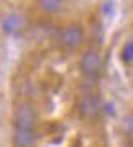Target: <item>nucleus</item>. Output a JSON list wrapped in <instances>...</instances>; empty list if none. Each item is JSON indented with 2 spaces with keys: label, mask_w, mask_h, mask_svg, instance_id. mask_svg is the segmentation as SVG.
<instances>
[{
  "label": "nucleus",
  "mask_w": 133,
  "mask_h": 147,
  "mask_svg": "<svg viewBox=\"0 0 133 147\" xmlns=\"http://www.w3.org/2000/svg\"><path fill=\"white\" fill-rule=\"evenodd\" d=\"M36 3L44 13L49 15H55L63 8V0H36Z\"/></svg>",
  "instance_id": "nucleus-7"
},
{
  "label": "nucleus",
  "mask_w": 133,
  "mask_h": 147,
  "mask_svg": "<svg viewBox=\"0 0 133 147\" xmlns=\"http://www.w3.org/2000/svg\"><path fill=\"white\" fill-rule=\"evenodd\" d=\"M120 57L125 64H132L133 62V46L130 44V41L122 47V53H120Z\"/></svg>",
  "instance_id": "nucleus-9"
},
{
  "label": "nucleus",
  "mask_w": 133,
  "mask_h": 147,
  "mask_svg": "<svg viewBox=\"0 0 133 147\" xmlns=\"http://www.w3.org/2000/svg\"><path fill=\"white\" fill-rule=\"evenodd\" d=\"M80 69H81L84 77H89V79L97 77L101 69H102V56H101V53L96 51V49H88L81 56Z\"/></svg>",
  "instance_id": "nucleus-2"
},
{
  "label": "nucleus",
  "mask_w": 133,
  "mask_h": 147,
  "mask_svg": "<svg viewBox=\"0 0 133 147\" xmlns=\"http://www.w3.org/2000/svg\"><path fill=\"white\" fill-rule=\"evenodd\" d=\"M78 110L81 113V116L84 118H96L101 111H102V101L97 95H84L81 100H80V105H78Z\"/></svg>",
  "instance_id": "nucleus-4"
},
{
  "label": "nucleus",
  "mask_w": 133,
  "mask_h": 147,
  "mask_svg": "<svg viewBox=\"0 0 133 147\" xmlns=\"http://www.w3.org/2000/svg\"><path fill=\"white\" fill-rule=\"evenodd\" d=\"M83 39H84V30L78 23L66 25L65 28H62L60 34H59V41H60V44L65 49H76V47H80Z\"/></svg>",
  "instance_id": "nucleus-1"
},
{
  "label": "nucleus",
  "mask_w": 133,
  "mask_h": 147,
  "mask_svg": "<svg viewBox=\"0 0 133 147\" xmlns=\"http://www.w3.org/2000/svg\"><path fill=\"white\" fill-rule=\"evenodd\" d=\"M36 111L28 103H21L15 110V129H34Z\"/></svg>",
  "instance_id": "nucleus-3"
},
{
  "label": "nucleus",
  "mask_w": 133,
  "mask_h": 147,
  "mask_svg": "<svg viewBox=\"0 0 133 147\" xmlns=\"http://www.w3.org/2000/svg\"><path fill=\"white\" fill-rule=\"evenodd\" d=\"M120 129L127 137H132L133 139V113H128L122 118L120 121Z\"/></svg>",
  "instance_id": "nucleus-8"
},
{
  "label": "nucleus",
  "mask_w": 133,
  "mask_h": 147,
  "mask_svg": "<svg viewBox=\"0 0 133 147\" xmlns=\"http://www.w3.org/2000/svg\"><path fill=\"white\" fill-rule=\"evenodd\" d=\"M26 26V20L21 13H10L2 20V30L7 34H15L20 33L23 28Z\"/></svg>",
  "instance_id": "nucleus-5"
},
{
  "label": "nucleus",
  "mask_w": 133,
  "mask_h": 147,
  "mask_svg": "<svg viewBox=\"0 0 133 147\" xmlns=\"http://www.w3.org/2000/svg\"><path fill=\"white\" fill-rule=\"evenodd\" d=\"M34 141H36L34 129H15V136H13L15 147H31Z\"/></svg>",
  "instance_id": "nucleus-6"
},
{
  "label": "nucleus",
  "mask_w": 133,
  "mask_h": 147,
  "mask_svg": "<svg viewBox=\"0 0 133 147\" xmlns=\"http://www.w3.org/2000/svg\"><path fill=\"white\" fill-rule=\"evenodd\" d=\"M130 44H132V46H133V39H132V41H130Z\"/></svg>",
  "instance_id": "nucleus-10"
}]
</instances>
